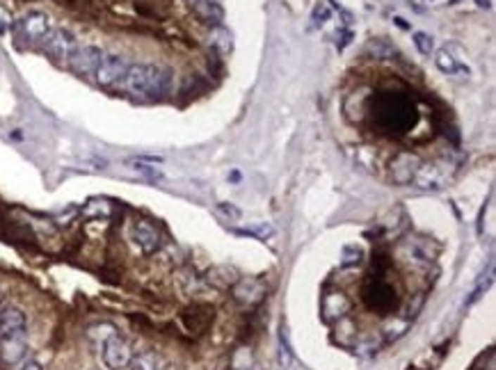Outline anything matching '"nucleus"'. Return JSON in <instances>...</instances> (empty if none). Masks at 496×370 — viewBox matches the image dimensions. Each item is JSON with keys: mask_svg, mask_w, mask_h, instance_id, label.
<instances>
[{"mask_svg": "<svg viewBox=\"0 0 496 370\" xmlns=\"http://www.w3.org/2000/svg\"><path fill=\"white\" fill-rule=\"evenodd\" d=\"M122 85L137 98H160L172 87V73L153 64H131Z\"/></svg>", "mask_w": 496, "mask_h": 370, "instance_id": "obj_1", "label": "nucleus"}, {"mask_svg": "<svg viewBox=\"0 0 496 370\" xmlns=\"http://www.w3.org/2000/svg\"><path fill=\"white\" fill-rule=\"evenodd\" d=\"M14 25H16V37L23 44H42L44 37L53 30L51 16L44 12H27Z\"/></svg>", "mask_w": 496, "mask_h": 370, "instance_id": "obj_2", "label": "nucleus"}, {"mask_svg": "<svg viewBox=\"0 0 496 370\" xmlns=\"http://www.w3.org/2000/svg\"><path fill=\"white\" fill-rule=\"evenodd\" d=\"M44 51L46 55L53 60V62H58V64H67L69 58H71V53L76 51V37H73L69 30H64V27H53V30L44 37Z\"/></svg>", "mask_w": 496, "mask_h": 370, "instance_id": "obj_3", "label": "nucleus"}, {"mask_svg": "<svg viewBox=\"0 0 496 370\" xmlns=\"http://www.w3.org/2000/svg\"><path fill=\"white\" fill-rule=\"evenodd\" d=\"M128 64L122 55H113V53H103L101 58L98 67L94 71V80L98 82L101 87H115V85H122V80L128 71Z\"/></svg>", "mask_w": 496, "mask_h": 370, "instance_id": "obj_4", "label": "nucleus"}, {"mask_svg": "<svg viewBox=\"0 0 496 370\" xmlns=\"http://www.w3.org/2000/svg\"><path fill=\"white\" fill-rule=\"evenodd\" d=\"M101 58H103V51L96 49V46H80L78 44L76 51L71 53L67 67L73 73H78V76H94Z\"/></svg>", "mask_w": 496, "mask_h": 370, "instance_id": "obj_5", "label": "nucleus"}, {"mask_svg": "<svg viewBox=\"0 0 496 370\" xmlns=\"http://www.w3.org/2000/svg\"><path fill=\"white\" fill-rule=\"evenodd\" d=\"M101 347H103V362L110 370H124L131 366V359H133L131 345L119 334H113Z\"/></svg>", "mask_w": 496, "mask_h": 370, "instance_id": "obj_6", "label": "nucleus"}, {"mask_svg": "<svg viewBox=\"0 0 496 370\" xmlns=\"http://www.w3.org/2000/svg\"><path fill=\"white\" fill-rule=\"evenodd\" d=\"M133 240L144 254H153L160 247V231L149 219H137L133 224Z\"/></svg>", "mask_w": 496, "mask_h": 370, "instance_id": "obj_7", "label": "nucleus"}, {"mask_svg": "<svg viewBox=\"0 0 496 370\" xmlns=\"http://www.w3.org/2000/svg\"><path fill=\"white\" fill-rule=\"evenodd\" d=\"M398 254L407 265H414V267L428 265L435 256V252H430L428 243H424V240H405V243L398 247Z\"/></svg>", "mask_w": 496, "mask_h": 370, "instance_id": "obj_8", "label": "nucleus"}, {"mask_svg": "<svg viewBox=\"0 0 496 370\" xmlns=\"http://www.w3.org/2000/svg\"><path fill=\"white\" fill-rule=\"evenodd\" d=\"M265 295V288L259 279H238L234 283V298L241 302V304H247V307H252V304H259Z\"/></svg>", "mask_w": 496, "mask_h": 370, "instance_id": "obj_9", "label": "nucleus"}, {"mask_svg": "<svg viewBox=\"0 0 496 370\" xmlns=\"http://www.w3.org/2000/svg\"><path fill=\"white\" fill-rule=\"evenodd\" d=\"M25 350H27V345H25L23 334L0 338V359H3L7 366H14L21 362V359L25 357Z\"/></svg>", "mask_w": 496, "mask_h": 370, "instance_id": "obj_10", "label": "nucleus"}, {"mask_svg": "<svg viewBox=\"0 0 496 370\" xmlns=\"http://www.w3.org/2000/svg\"><path fill=\"white\" fill-rule=\"evenodd\" d=\"M350 309H352V302L348 300L343 293H327L323 298V318L327 322L341 320Z\"/></svg>", "mask_w": 496, "mask_h": 370, "instance_id": "obj_11", "label": "nucleus"}, {"mask_svg": "<svg viewBox=\"0 0 496 370\" xmlns=\"http://www.w3.org/2000/svg\"><path fill=\"white\" fill-rule=\"evenodd\" d=\"M25 334V316L21 309L7 307L0 311V338Z\"/></svg>", "mask_w": 496, "mask_h": 370, "instance_id": "obj_12", "label": "nucleus"}, {"mask_svg": "<svg viewBox=\"0 0 496 370\" xmlns=\"http://www.w3.org/2000/svg\"><path fill=\"white\" fill-rule=\"evenodd\" d=\"M419 158L412 153H400L396 160L391 162V177L396 183H409L414 181V174L419 170Z\"/></svg>", "mask_w": 496, "mask_h": 370, "instance_id": "obj_13", "label": "nucleus"}, {"mask_svg": "<svg viewBox=\"0 0 496 370\" xmlns=\"http://www.w3.org/2000/svg\"><path fill=\"white\" fill-rule=\"evenodd\" d=\"M195 14L199 16V21H204L206 25H213V27H220V23H222V18H224V12L217 0H199L195 5Z\"/></svg>", "mask_w": 496, "mask_h": 370, "instance_id": "obj_14", "label": "nucleus"}, {"mask_svg": "<svg viewBox=\"0 0 496 370\" xmlns=\"http://www.w3.org/2000/svg\"><path fill=\"white\" fill-rule=\"evenodd\" d=\"M435 62H437V67L442 69L444 73H448V76H453V73H457V71H464V69L460 67V62H457V58H453V53L448 51V49L439 51L437 58H435Z\"/></svg>", "mask_w": 496, "mask_h": 370, "instance_id": "obj_15", "label": "nucleus"}, {"mask_svg": "<svg viewBox=\"0 0 496 370\" xmlns=\"http://www.w3.org/2000/svg\"><path fill=\"white\" fill-rule=\"evenodd\" d=\"M409 327V318H391L387 325H384V336L387 340H396L407 331Z\"/></svg>", "mask_w": 496, "mask_h": 370, "instance_id": "obj_16", "label": "nucleus"}, {"mask_svg": "<svg viewBox=\"0 0 496 370\" xmlns=\"http://www.w3.org/2000/svg\"><path fill=\"white\" fill-rule=\"evenodd\" d=\"M131 370H158V357L153 352H144L131 359Z\"/></svg>", "mask_w": 496, "mask_h": 370, "instance_id": "obj_17", "label": "nucleus"}, {"mask_svg": "<svg viewBox=\"0 0 496 370\" xmlns=\"http://www.w3.org/2000/svg\"><path fill=\"white\" fill-rule=\"evenodd\" d=\"M110 212H113V206L106 199H94L85 206V215L89 217H108Z\"/></svg>", "mask_w": 496, "mask_h": 370, "instance_id": "obj_18", "label": "nucleus"}, {"mask_svg": "<svg viewBox=\"0 0 496 370\" xmlns=\"http://www.w3.org/2000/svg\"><path fill=\"white\" fill-rule=\"evenodd\" d=\"M291 364H293V350H291V343H288L286 329H281V336H279V366L291 368Z\"/></svg>", "mask_w": 496, "mask_h": 370, "instance_id": "obj_19", "label": "nucleus"}, {"mask_svg": "<svg viewBox=\"0 0 496 370\" xmlns=\"http://www.w3.org/2000/svg\"><path fill=\"white\" fill-rule=\"evenodd\" d=\"M131 167L140 174V177H144L146 181H163V172L160 170H155V167H151V165H144V162H140V160H133L131 162Z\"/></svg>", "mask_w": 496, "mask_h": 370, "instance_id": "obj_20", "label": "nucleus"}, {"mask_svg": "<svg viewBox=\"0 0 496 370\" xmlns=\"http://www.w3.org/2000/svg\"><path fill=\"white\" fill-rule=\"evenodd\" d=\"M213 49L227 55L231 51V34H229L224 27H215V37H213Z\"/></svg>", "mask_w": 496, "mask_h": 370, "instance_id": "obj_21", "label": "nucleus"}, {"mask_svg": "<svg viewBox=\"0 0 496 370\" xmlns=\"http://www.w3.org/2000/svg\"><path fill=\"white\" fill-rule=\"evenodd\" d=\"M113 334H117L115 327H113V325H106V322H103V325H94V327H89V338L94 340V343H101V345H103L106 340H108L110 336H113Z\"/></svg>", "mask_w": 496, "mask_h": 370, "instance_id": "obj_22", "label": "nucleus"}, {"mask_svg": "<svg viewBox=\"0 0 496 370\" xmlns=\"http://www.w3.org/2000/svg\"><path fill=\"white\" fill-rule=\"evenodd\" d=\"M414 46L419 49L421 55H430L435 49V44H433V37L426 34V32H414Z\"/></svg>", "mask_w": 496, "mask_h": 370, "instance_id": "obj_23", "label": "nucleus"}, {"mask_svg": "<svg viewBox=\"0 0 496 370\" xmlns=\"http://www.w3.org/2000/svg\"><path fill=\"white\" fill-rule=\"evenodd\" d=\"M360 261H362V249H360V247H345V249H343V261H341L343 267L357 265Z\"/></svg>", "mask_w": 496, "mask_h": 370, "instance_id": "obj_24", "label": "nucleus"}, {"mask_svg": "<svg viewBox=\"0 0 496 370\" xmlns=\"http://www.w3.org/2000/svg\"><path fill=\"white\" fill-rule=\"evenodd\" d=\"M250 364H252V357H250L247 350H238V352L234 355V359H231V368L234 370H245Z\"/></svg>", "mask_w": 496, "mask_h": 370, "instance_id": "obj_25", "label": "nucleus"}, {"mask_svg": "<svg viewBox=\"0 0 496 370\" xmlns=\"http://www.w3.org/2000/svg\"><path fill=\"white\" fill-rule=\"evenodd\" d=\"M9 27H14V16L7 7L0 5V34H5Z\"/></svg>", "mask_w": 496, "mask_h": 370, "instance_id": "obj_26", "label": "nucleus"}, {"mask_svg": "<svg viewBox=\"0 0 496 370\" xmlns=\"http://www.w3.org/2000/svg\"><path fill=\"white\" fill-rule=\"evenodd\" d=\"M217 210L227 217H234V219L241 217V210H238L236 206H231V203H217Z\"/></svg>", "mask_w": 496, "mask_h": 370, "instance_id": "obj_27", "label": "nucleus"}, {"mask_svg": "<svg viewBox=\"0 0 496 370\" xmlns=\"http://www.w3.org/2000/svg\"><path fill=\"white\" fill-rule=\"evenodd\" d=\"M329 18V9L325 7V5H318L316 9H314V21L316 23H325Z\"/></svg>", "mask_w": 496, "mask_h": 370, "instance_id": "obj_28", "label": "nucleus"}, {"mask_svg": "<svg viewBox=\"0 0 496 370\" xmlns=\"http://www.w3.org/2000/svg\"><path fill=\"white\" fill-rule=\"evenodd\" d=\"M23 370H42V366L37 364V362H30V364H25V368Z\"/></svg>", "mask_w": 496, "mask_h": 370, "instance_id": "obj_29", "label": "nucleus"}, {"mask_svg": "<svg viewBox=\"0 0 496 370\" xmlns=\"http://www.w3.org/2000/svg\"><path fill=\"white\" fill-rule=\"evenodd\" d=\"M186 3H188V5H190V7H195V5H197V3H199V0H186Z\"/></svg>", "mask_w": 496, "mask_h": 370, "instance_id": "obj_30", "label": "nucleus"}, {"mask_svg": "<svg viewBox=\"0 0 496 370\" xmlns=\"http://www.w3.org/2000/svg\"><path fill=\"white\" fill-rule=\"evenodd\" d=\"M0 300H3V295H0Z\"/></svg>", "mask_w": 496, "mask_h": 370, "instance_id": "obj_31", "label": "nucleus"}]
</instances>
